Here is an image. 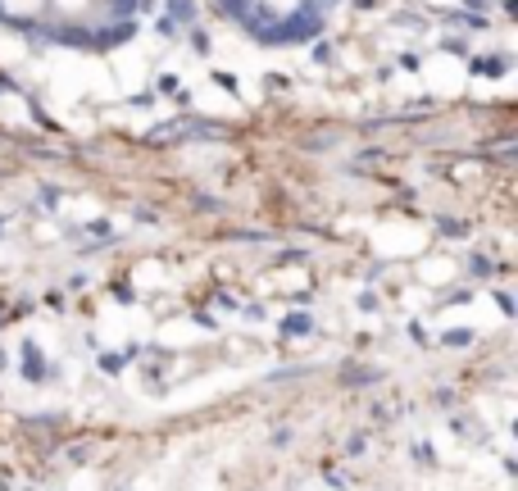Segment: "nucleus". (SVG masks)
<instances>
[{
    "label": "nucleus",
    "instance_id": "f257e3e1",
    "mask_svg": "<svg viewBox=\"0 0 518 491\" xmlns=\"http://www.w3.org/2000/svg\"><path fill=\"white\" fill-rule=\"evenodd\" d=\"M51 5L59 9V14H78V9H86L91 0H51Z\"/></svg>",
    "mask_w": 518,
    "mask_h": 491
}]
</instances>
